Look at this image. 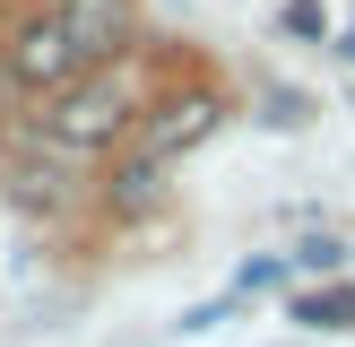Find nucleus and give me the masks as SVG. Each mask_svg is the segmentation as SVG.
Here are the masks:
<instances>
[{"label": "nucleus", "instance_id": "1", "mask_svg": "<svg viewBox=\"0 0 355 347\" xmlns=\"http://www.w3.org/2000/svg\"><path fill=\"white\" fill-rule=\"evenodd\" d=\"M130 121H139L130 87H121L113 69H96V78H69L61 96H52L44 139H52V148H78V156H104L113 139H130Z\"/></svg>", "mask_w": 355, "mask_h": 347}, {"label": "nucleus", "instance_id": "2", "mask_svg": "<svg viewBox=\"0 0 355 347\" xmlns=\"http://www.w3.org/2000/svg\"><path fill=\"white\" fill-rule=\"evenodd\" d=\"M0 52H9V78H17V87H35V96H61V87L78 78V52H69L61 17H26V26H17Z\"/></svg>", "mask_w": 355, "mask_h": 347}, {"label": "nucleus", "instance_id": "3", "mask_svg": "<svg viewBox=\"0 0 355 347\" xmlns=\"http://www.w3.org/2000/svg\"><path fill=\"white\" fill-rule=\"evenodd\" d=\"M52 17H61L78 69H113V52H130V0H61Z\"/></svg>", "mask_w": 355, "mask_h": 347}, {"label": "nucleus", "instance_id": "4", "mask_svg": "<svg viewBox=\"0 0 355 347\" xmlns=\"http://www.w3.org/2000/svg\"><path fill=\"white\" fill-rule=\"evenodd\" d=\"M217 113H225V104L208 96V87H191V96H165V104H156V121H148V156L165 165L173 148H200V139L217 130Z\"/></svg>", "mask_w": 355, "mask_h": 347}, {"label": "nucleus", "instance_id": "5", "mask_svg": "<svg viewBox=\"0 0 355 347\" xmlns=\"http://www.w3.org/2000/svg\"><path fill=\"white\" fill-rule=\"evenodd\" d=\"M295 321H304V330H355V287H312V295H295Z\"/></svg>", "mask_w": 355, "mask_h": 347}, {"label": "nucleus", "instance_id": "6", "mask_svg": "<svg viewBox=\"0 0 355 347\" xmlns=\"http://www.w3.org/2000/svg\"><path fill=\"white\" fill-rule=\"evenodd\" d=\"M156 200V156H148V165H130V174H121V208H148Z\"/></svg>", "mask_w": 355, "mask_h": 347}, {"label": "nucleus", "instance_id": "7", "mask_svg": "<svg viewBox=\"0 0 355 347\" xmlns=\"http://www.w3.org/2000/svg\"><path fill=\"white\" fill-rule=\"evenodd\" d=\"M286 35H329V17H321V0H286Z\"/></svg>", "mask_w": 355, "mask_h": 347}, {"label": "nucleus", "instance_id": "8", "mask_svg": "<svg viewBox=\"0 0 355 347\" xmlns=\"http://www.w3.org/2000/svg\"><path fill=\"white\" fill-rule=\"evenodd\" d=\"M9 87H17V78H9V52H0V96H9Z\"/></svg>", "mask_w": 355, "mask_h": 347}]
</instances>
